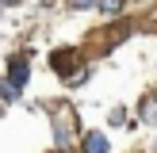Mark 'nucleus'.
Returning a JSON list of instances; mask_svg holds the SVG:
<instances>
[{
  "instance_id": "f257e3e1",
  "label": "nucleus",
  "mask_w": 157,
  "mask_h": 153,
  "mask_svg": "<svg viewBox=\"0 0 157 153\" xmlns=\"http://www.w3.org/2000/svg\"><path fill=\"white\" fill-rule=\"evenodd\" d=\"M8 80H12V88L19 92L23 84H27V61L23 58H12V69H8Z\"/></svg>"
},
{
  "instance_id": "20e7f679",
  "label": "nucleus",
  "mask_w": 157,
  "mask_h": 153,
  "mask_svg": "<svg viewBox=\"0 0 157 153\" xmlns=\"http://www.w3.org/2000/svg\"><path fill=\"white\" fill-rule=\"evenodd\" d=\"M73 4H77V8H84V4H92V0H73Z\"/></svg>"
},
{
  "instance_id": "f03ea898",
  "label": "nucleus",
  "mask_w": 157,
  "mask_h": 153,
  "mask_svg": "<svg viewBox=\"0 0 157 153\" xmlns=\"http://www.w3.org/2000/svg\"><path fill=\"white\" fill-rule=\"evenodd\" d=\"M84 153H107L104 134H88V138H84Z\"/></svg>"
},
{
  "instance_id": "7ed1b4c3",
  "label": "nucleus",
  "mask_w": 157,
  "mask_h": 153,
  "mask_svg": "<svg viewBox=\"0 0 157 153\" xmlns=\"http://www.w3.org/2000/svg\"><path fill=\"white\" fill-rule=\"evenodd\" d=\"M119 8H123V0H100V12H107V15L119 12Z\"/></svg>"
}]
</instances>
